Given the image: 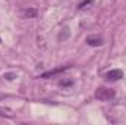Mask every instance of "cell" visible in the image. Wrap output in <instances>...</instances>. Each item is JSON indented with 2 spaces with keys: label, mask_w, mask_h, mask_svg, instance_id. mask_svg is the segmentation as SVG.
<instances>
[{
  "label": "cell",
  "mask_w": 126,
  "mask_h": 125,
  "mask_svg": "<svg viewBox=\"0 0 126 125\" xmlns=\"http://www.w3.org/2000/svg\"><path fill=\"white\" fill-rule=\"evenodd\" d=\"M93 3V0H84L81 4H79V9H85V6H88V4H91Z\"/></svg>",
  "instance_id": "6"
},
{
  "label": "cell",
  "mask_w": 126,
  "mask_h": 125,
  "mask_svg": "<svg viewBox=\"0 0 126 125\" xmlns=\"http://www.w3.org/2000/svg\"><path fill=\"white\" fill-rule=\"evenodd\" d=\"M0 116L12 118V116H13V113L10 112V109H7V107H1V106H0Z\"/></svg>",
  "instance_id": "4"
},
{
  "label": "cell",
  "mask_w": 126,
  "mask_h": 125,
  "mask_svg": "<svg viewBox=\"0 0 126 125\" xmlns=\"http://www.w3.org/2000/svg\"><path fill=\"white\" fill-rule=\"evenodd\" d=\"M25 15H27L28 18H32V16H35V15H37V10H35V9H28V10L25 12Z\"/></svg>",
  "instance_id": "5"
},
{
  "label": "cell",
  "mask_w": 126,
  "mask_h": 125,
  "mask_svg": "<svg viewBox=\"0 0 126 125\" xmlns=\"http://www.w3.org/2000/svg\"><path fill=\"white\" fill-rule=\"evenodd\" d=\"M106 78H107L109 81H119L120 78H123V72H122L120 69H111V71L107 72Z\"/></svg>",
  "instance_id": "2"
},
{
  "label": "cell",
  "mask_w": 126,
  "mask_h": 125,
  "mask_svg": "<svg viewBox=\"0 0 126 125\" xmlns=\"http://www.w3.org/2000/svg\"><path fill=\"white\" fill-rule=\"evenodd\" d=\"M114 90H111V88H107V87H100V88H97V91H95V97L98 99V100H101V102H107V100H111V99H114Z\"/></svg>",
  "instance_id": "1"
},
{
  "label": "cell",
  "mask_w": 126,
  "mask_h": 125,
  "mask_svg": "<svg viewBox=\"0 0 126 125\" xmlns=\"http://www.w3.org/2000/svg\"><path fill=\"white\" fill-rule=\"evenodd\" d=\"M87 43L93 47H98V46L103 44V38L98 37V35H90V37H87Z\"/></svg>",
  "instance_id": "3"
}]
</instances>
